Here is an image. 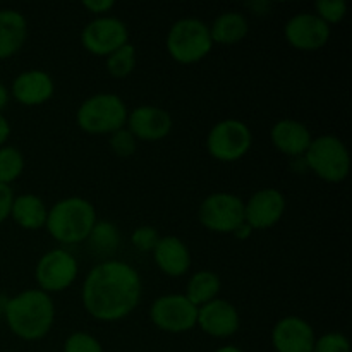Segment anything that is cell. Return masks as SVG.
<instances>
[{
  "label": "cell",
  "instance_id": "6da1fadb",
  "mask_svg": "<svg viewBox=\"0 0 352 352\" xmlns=\"http://www.w3.org/2000/svg\"><path fill=\"white\" fill-rule=\"evenodd\" d=\"M141 277L120 260H105L88 272L82 284L85 309L100 322H119L140 305Z\"/></svg>",
  "mask_w": 352,
  "mask_h": 352
},
{
  "label": "cell",
  "instance_id": "d6986e66",
  "mask_svg": "<svg viewBox=\"0 0 352 352\" xmlns=\"http://www.w3.org/2000/svg\"><path fill=\"white\" fill-rule=\"evenodd\" d=\"M151 253L157 267L168 277H181L191 267L189 248L184 241L175 236L160 237Z\"/></svg>",
  "mask_w": 352,
  "mask_h": 352
},
{
  "label": "cell",
  "instance_id": "ffe728a7",
  "mask_svg": "<svg viewBox=\"0 0 352 352\" xmlns=\"http://www.w3.org/2000/svg\"><path fill=\"white\" fill-rule=\"evenodd\" d=\"M28 38V21L19 10H0V58L12 57Z\"/></svg>",
  "mask_w": 352,
  "mask_h": 352
},
{
  "label": "cell",
  "instance_id": "d4e9b609",
  "mask_svg": "<svg viewBox=\"0 0 352 352\" xmlns=\"http://www.w3.org/2000/svg\"><path fill=\"white\" fill-rule=\"evenodd\" d=\"M134 67H136V48L131 43L117 48L107 57V71L113 78H126L134 71Z\"/></svg>",
  "mask_w": 352,
  "mask_h": 352
},
{
  "label": "cell",
  "instance_id": "1f68e13d",
  "mask_svg": "<svg viewBox=\"0 0 352 352\" xmlns=\"http://www.w3.org/2000/svg\"><path fill=\"white\" fill-rule=\"evenodd\" d=\"M14 198L16 196H14L10 186L0 184V223L10 217V208H12Z\"/></svg>",
  "mask_w": 352,
  "mask_h": 352
},
{
  "label": "cell",
  "instance_id": "603a6c76",
  "mask_svg": "<svg viewBox=\"0 0 352 352\" xmlns=\"http://www.w3.org/2000/svg\"><path fill=\"white\" fill-rule=\"evenodd\" d=\"M220 287H222V282H220V277L215 272L201 270L196 272V274L189 278L188 289H186L184 296L196 306V308H199V306L217 299Z\"/></svg>",
  "mask_w": 352,
  "mask_h": 352
},
{
  "label": "cell",
  "instance_id": "8fae6325",
  "mask_svg": "<svg viewBox=\"0 0 352 352\" xmlns=\"http://www.w3.org/2000/svg\"><path fill=\"white\" fill-rule=\"evenodd\" d=\"M78 261L67 250H52L36 263L34 278L40 285V291L50 294L71 287L78 277Z\"/></svg>",
  "mask_w": 352,
  "mask_h": 352
},
{
  "label": "cell",
  "instance_id": "9a60e30c",
  "mask_svg": "<svg viewBox=\"0 0 352 352\" xmlns=\"http://www.w3.org/2000/svg\"><path fill=\"white\" fill-rule=\"evenodd\" d=\"M196 325L208 336L227 339L239 330L241 318L232 302L217 298L199 306Z\"/></svg>",
  "mask_w": 352,
  "mask_h": 352
},
{
  "label": "cell",
  "instance_id": "7402d4cb",
  "mask_svg": "<svg viewBox=\"0 0 352 352\" xmlns=\"http://www.w3.org/2000/svg\"><path fill=\"white\" fill-rule=\"evenodd\" d=\"M47 215V205L36 195H21L17 198H14L12 208H10V217L23 229L34 230L40 229V227H45Z\"/></svg>",
  "mask_w": 352,
  "mask_h": 352
},
{
  "label": "cell",
  "instance_id": "836d02e7",
  "mask_svg": "<svg viewBox=\"0 0 352 352\" xmlns=\"http://www.w3.org/2000/svg\"><path fill=\"white\" fill-rule=\"evenodd\" d=\"M10 136V126H9V120L0 113V146L7 141V138Z\"/></svg>",
  "mask_w": 352,
  "mask_h": 352
},
{
  "label": "cell",
  "instance_id": "7a4b0ae2",
  "mask_svg": "<svg viewBox=\"0 0 352 352\" xmlns=\"http://www.w3.org/2000/svg\"><path fill=\"white\" fill-rule=\"evenodd\" d=\"M3 316L14 336L23 340H40L54 327L55 306L50 294L28 289L7 299Z\"/></svg>",
  "mask_w": 352,
  "mask_h": 352
},
{
  "label": "cell",
  "instance_id": "cb8c5ba5",
  "mask_svg": "<svg viewBox=\"0 0 352 352\" xmlns=\"http://www.w3.org/2000/svg\"><path fill=\"white\" fill-rule=\"evenodd\" d=\"M89 243V250L96 254H112L120 244V232L109 220H96L91 234L86 239Z\"/></svg>",
  "mask_w": 352,
  "mask_h": 352
},
{
  "label": "cell",
  "instance_id": "e0dca14e",
  "mask_svg": "<svg viewBox=\"0 0 352 352\" xmlns=\"http://www.w3.org/2000/svg\"><path fill=\"white\" fill-rule=\"evenodd\" d=\"M12 96L28 107L41 105L54 96L55 85L52 76L41 69H30L12 81Z\"/></svg>",
  "mask_w": 352,
  "mask_h": 352
},
{
  "label": "cell",
  "instance_id": "f1b7e54d",
  "mask_svg": "<svg viewBox=\"0 0 352 352\" xmlns=\"http://www.w3.org/2000/svg\"><path fill=\"white\" fill-rule=\"evenodd\" d=\"M313 352H351V342L344 333L330 332L315 340Z\"/></svg>",
  "mask_w": 352,
  "mask_h": 352
},
{
  "label": "cell",
  "instance_id": "484cf974",
  "mask_svg": "<svg viewBox=\"0 0 352 352\" xmlns=\"http://www.w3.org/2000/svg\"><path fill=\"white\" fill-rule=\"evenodd\" d=\"M24 170V157L16 146L0 148V184L16 181Z\"/></svg>",
  "mask_w": 352,
  "mask_h": 352
},
{
  "label": "cell",
  "instance_id": "d590c367",
  "mask_svg": "<svg viewBox=\"0 0 352 352\" xmlns=\"http://www.w3.org/2000/svg\"><path fill=\"white\" fill-rule=\"evenodd\" d=\"M7 102H9V89L6 88L3 82H0V110L6 109Z\"/></svg>",
  "mask_w": 352,
  "mask_h": 352
},
{
  "label": "cell",
  "instance_id": "4316f807",
  "mask_svg": "<svg viewBox=\"0 0 352 352\" xmlns=\"http://www.w3.org/2000/svg\"><path fill=\"white\" fill-rule=\"evenodd\" d=\"M316 16L327 24H336L346 17L347 14V3L344 0H318L315 3Z\"/></svg>",
  "mask_w": 352,
  "mask_h": 352
},
{
  "label": "cell",
  "instance_id": "5b68a950",
  "mask_svg": "<svg viewBox=\"0 0 352 352\" xmlns=\"http://www.w3.org/2000/svg\"><path fill=\"white\" fill-rule=\"evenodd\" d=\"M302 160L306 167L327 182H342L351 170L349 150L344 141L333 134L313 138Z\"/></svg>",
  "mask_w": 352,
  "mask_h": 352
},
{
  "label": "cell",
  "instance_id": "44dd1931",
  "mask_svg": "<svg viewBox=\"0 0 352 352\" xmlns=\"http://www.w3.org/2000/svg\"><path fill=\"white\" fill-rule=\"evenodd\" d=\"M210 28V36L213 43L220 45H234L239 43L250 31L246 16H243L237 10H227L219 14Z\"/></svg>",
  "mask_w": 352,
  "mask_h": 352
},
{
  "label": "cell",
  "instance_id": "3957f363",
  "mask_svg": "<svg viewBox=\"0 0 352 352\" xmlns=\"http://www.w3.org/2000/svg\"><path fill=\"white\" fill-rule=\"evenodd\" d=\"M95 223V206L85 198L69 196L48 210L45 227L58 243L78 244L88 239Z\"/></svg>",
  "mask_w": 352,
  "mask_h": 352
},
{
  "label": "cell",
  "instance_id": "277c9868",
  "mask_svg": "<svg viewBox=\"0 0 352 352\" xmlns=\"http://www.w3.org/2000/svg\"><path fill=\"white\" fill-rule=\"evenodd\" d=\"M129 110L116 93H96L79 105L76 122L88 134H112L126 127Z\"/></svg>",
  "mask_w": 352,
  "mask_h": 352
},
{
  "label": "cell",
  "instance_id": "8d00e7d4",
  "mask_svg": "<svg viewBox=\"0 0 352 352\" xmlns=\"http://www.w3.org/2000/svg\"><path fill=\"white\" fill-rule=\"evenodd\" d=\"M215 352H244V351L237 349V347L234 346H226V347H220V349H217Z\"/></svg>",
  "mask_w": 352,
  "mask_h": 352
},
{
  "label": "cell",
  "instance_id": "2e32d148",
  "mask_svg": "<svg viewBox=\"0 0 352 352\" xmlns=\"http://www.w3.org/2000/svg\"><path fill=\"white\" fill-rule=\"evenodd\" d=\"M315 330L299 316H284L272 330V344L277 352H313Z\"/></svg>",
  "mask_w": 352,
  "mask_h": 352
},
{
  "label": "cell",
  "instance_id": "ba28073f",
  "mask_svg": "<svg viewBox=\"0 0 352 352\" xmlns=\"http://www.w3.org/2000/svg\"><path fill=\"white\" fill-rule=\"evenodd\" d=\"M198 217L208 230L232 234L244 222V201L232 192H213L203 199Z\"/></svg>",
  "mask_w": 352,
  "mask_h": 352
},
{
  "label": "cell",
  "instance_id": "9c48e42d",
  "mask_svg": "<svg viewBox=\"0 0 352 352\" xmlns=\"http://www.w3.org/2000/svg\"><path fill=\"white\" fill-rule=\"evenodd\" d=\"M150 316L164 332L182 333L196 327L198 308L184 294H165L155 299Z\"/></svg>",
  "mask_w": 352,
  "mask_h": 352
},
{
  "label": "cell",
  "instance_id": "ac0fdd59",
  "mask_svg": "<svg viewBox=\"0 0 352 352\" xmlns=\"http://www.w3.org/2000/svg\"><path fill=\"white\" fill-rule=\"evenodd\" d=\"M274 146L287 157H305L306 150L311 144L313 136L306 124L296 119H282L274 124L270 131Z\"/></svg>",
  "mask_w": 352,
  "mask_h": 352
},
{
  "label": "cell",
  "instance_id": "8992f818",
  "mask_svg": "<svg viewBox=\"0 0 352 352\" xmlns=\"http://www.w3.org/2000/svg\"><path fill=\"white\" fill-rule=\"evenodd\" d=\"M213 47L208 24L196 17L175 21L167 34V50L181 64H195L205 58Z\"/></svg>",
  "mask_w": 352,
  "mask_h": 352
},
{
  "label": "cell",
  "instance_id": "5bb4252c",
  "mask_svg": "<svg viewBox=\"0 0 352 352\" xmlns=\"http://www.w3.org/2000/svg\"><path fill=\"white\" fill-rule=\"evenodd\" d=\"M289 43L299 50H318L330 38V26L316 14L299 12L287 21L284 28Z\"/></svg>",
  "mask_w": 352,
  "mask_h": 352
},
{
  "label": "cell",
  "instance_id": "52a82bcc",
  "mask_svg": "<svg viewBox=\"0 0 352 352\" xmlns=\"http://www.w3.org/2000/svg\"><path fill=\"white\" fill-rule=\"evenodd\" d=\"M253 144V134L246 122L239 119H226L217 122L206 138V148L213 158L220 162H234L243 158Z\"/></svg>",
  "mask_w": 352,
  "mask_h": 352
},
{
  "label": "cell",
  "instance_id": "4fadbf2b",
  "mask_svg": "<svg viewBox=\"0 0 352 352\" xmlns=\"http://www.w3.org/2000/svg\"><path fill=\"white\" fill-rule=\"evenodd\" d=\"M174 120L165 109L157 105H141L129 112L126 129L136 141H160L168 136Z\"/></svg>",
  "mask_w": 352,
  "mask_h": 352
},
{
  "label": "cell",
  "instance_id": "d6a6232c",
  "mask_svg": "<svg viewBox=\"0 0 352 352\" xmlns=\"http://www.w3.org/2000/svg\"><path fill=\"white\" fill-rule=\"evenodd\" d=\"M82 6L89 10V12L96 14V16H105L109 10L113 9L116 2L113 0H85Z\"/></svg>",
  "mask_w": 352,
  "mask_h": 352
},
{
  "label": "cell",
  "instance_id": "f546056e",
  "mask_svg": "<svg viewBox=\"0 0 352 352\" xmlns=\"http://www.w3.org/2000/svg\"><path fill=\"white\" fill-rule=\"evenodd\" d=\"M110 148L117 157H131L136 151V138L126 127H122V129L110 134Z\"/></svg>",
  "mask_w": 352,
  "mask_h": 352
},
{
  "label": "cell",
  "instance_id": "e575fe53",
  "mask_svg": "<svg viewBox=\"0 0 352 352\" xmlns=\"http://www.w3.org/2000/svg\"><path fill=\"white\" fill-rule=\"evenodd\" d=\"M251 232H253V229H251L246 222H243L232 234L237 237V239H248V237L251 236Z\"/></svg>",
  "mask_w": 352,
  "mask_h": 352
},
{
  "label": "cell",
  "instance_id": "4dcf8cb0",
  "mask_svg": "<svg viewBox=\"0 0 352 352\" xmlns=\"http://www.w3.org/2000/svg\"><path fill=\"white\" fill-rule=\"evenodd\" d=\"M158 239H160V234H158V230L155 227L150 226L138 227L133 232V236H131L134 248H138L140 251H153Z\"/></svg>",
  "mask_w": 352,
  "mask_h": 352
},
{
  "label": "cell",
  "instance_id": "7c38bea8",
  "mask_svg": "<svg viewBox=\"0 0 352 352\" xmlns=\"http://www.w3.org/2000/svg\"><path fill=\"white\" fill-rule=\"evenodd\" d=\"M285 212L284 192L275 188H265L254 192L244 203V222L251 229H270L280 222Z\"/></svg>",
  "mask_w": 352,
  "mask_h": 352
},
{
  "label": "cell",
  "instance_id": "83f0119b",
  "mask_svg": "<svg viewBox=\"0 0 352 352\" xmlns=\"http://www.w3.org/2000/svg\"><path fill=\"white\" fill-rule=\"evenodd\" d=\"M64 352H103L102 344L86 332H74L67 337Z\"/></svg>",
  "mask_w": 352,
  "mask_h": 352
},
{
  "label": "cell",
  "instance_id": "30bf717a",
  "mask_svg": "<svg viewBox=\"0 0 352 352\" xmlns=\"http://www.w3.org/2000/svg\"><path fill=\"white\" fill-rule=\"evenodd\" d=\"M81 41L89 54L109 57L117 48L129 43V30L119 17L100 16L82 28Z\"/></svg>",
  "mask_w": 352,
  "mask_h": 352
}]
</instances>
